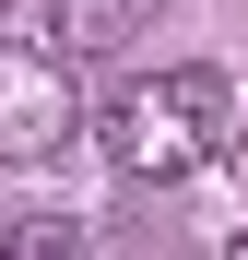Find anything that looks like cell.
<instances>
[{"label": "cell", "mask_w": 248, "mask_h": 260, "mask_svg": "<svg viewBox=\"0 0 248 260\" xmlns=\"http://www.w3.org/2000/svg\"><path fill=\"white\" fill-rule=\"evenodd\" d=\"M0 260H95V237L71 213H24V225H0Z\"/></svg>", "instance_id": "277c9868"}, {"label": "cell", "mask_w": 248, "mask_h": 260, "mask_svg": "<svg viewBox=\"0 0 248 260\" xmlns=\"http://www.w3.org/2000/svg\"><path fill=\"white\" fill-rule=\"evenodd\" d=\"M95 130H107V166H118V178L178 189V178H201V166L236 142V83H225L213 59H178V71L130 83V95H107Z\"/></svg>", "instance_id": "6da1fadb"}, {"label": "cell", "mask_w": 248, "mask_h": 260, "mask_svg": "<svg viewBox=\"0 0 248 260\" xmlns=\"http://www.w3.org/2000/svg\"><path fill=\"white\" fill-rule=\"evenodd\" d=\"M0 12H12V0H0Z\"/></svg>", "instance_id": "5b68a950"}, {"label": "cell", "mask_w": 248, "mask_h": 260, "mask_svg": "<svg viewBox=\"0 0 248 260\" xmlns=\"http://www.w3.org/2000/svg\"><path fill=\"white\" fill-rule=\"evenodd\" d=\"M142 12H154V0H48V36H59L48 59H59V71H71V59H107L118 36H142Z\"/></svg>", "instance_id": "3957f363"}, {"label": "cell", "mask_w": 248, "mask_h": 260, "mask_svg": "<svg viewBox=\"0 0 248 260\" xmlns=\"http://www.w3.org/2000/svg\"><path fill=\"white\" fill-rule=\"evenodd\" d=\"M83 130V95L48 48H0V166H48Z\"/></svg>", "instance_id": "7a4b0ae2"}]
</instances>
